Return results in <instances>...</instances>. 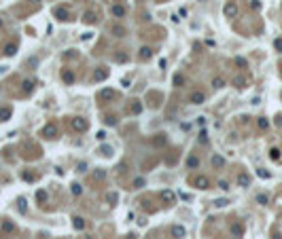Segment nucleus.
I'll list each match as a JSON object with an SVG mask.
<instances>
[{
	"label": "nucleus",
	"mask_w": 282,
	"mask_h": 239,
	"mask_svg": "<svg viewBox=\"0 0 282 239\" xmlns=\"http://www.w3.org/2000/svg\"><path fill=\"white\" fill-rule=\"evenodd\" d=\"M70 123H72V129H74V131H79V133H83V131H87V129H89V121L83 119V117H74Z\"/></svg>",
	"instance_id": "1"
},
{
	"label": "nucleus",
	"mask_w": 282,
	"mask_h": 239,
	"mask_svg": "<svg viewBox=\"0 0 282 239\" xmlns=\"http://www.w3.org/2000/svg\"><path fill=\"white\" fill-rule=\"evenodd\" d=\"M165 144H168V135H165V133H157V135L151 138V146H153V148H161Z\"/></svg>",
	"instance_id": "2"
},
{
	"label": "nucleus",
	"mask_w": 282,
	"mask_h": 239,
	"mask_svg": "<svg viewBox=\"0 0 282 239\" xmlns=\"http://www.w3.org/2000/svg\"><path fill=\"white\" fill-rule=\"evenodd\" d=\"M191 182H193V184H195V188H201V191H204V188H208V186H210V180L206 178V176H197V178H193V180H191Z\"/></svg>",
	"instance_id": "3"
},
{
	"label": "nucleus",
	"mask_w": 282,
	"mask_h": 239,
	"mask_svg": "<svg viewBox=\"0 0 282 239\" xmlns=\"http://www.w3.org/2000/svg\"><path fill=\"white\" fill-rule=\"evenodd\" d=\"M170 235L176 239H183L185 235H187V231H185V227H178V224H174V227L170 228Z\"/></svg>",
	"instance_id": "4"
},
{
	"label": "nucleus",
	"mask_w": 282,
	"mask_h": 239,
	"mask_svg": "<svg viewBox=\"0 0 282 239\" xmlns=\"http://www.w3.org/2000/svg\"><path fill=\"white\" fill-rule=\"evenodd\" d=\"M115 95H117V93H115L113 89H102V91L98 93V100H100V102H106V100H113Z\"/></svg>",
	"instance_id": "5"
},
{
	"label": "nucleus",
	"mask_w": 282,
	"mask_h": 239,
	"mask_svg": "<svg viewBox=\"0 0 282 239\" xmlns=\"http://www.w3.org/2000/svg\"><path fill=\"white\" fill-rule=\"evenodd\" d=\"M62 81H64L66 85H72L74 83V72L68 70V68H64V70H62Z\"/></svg>",
	"instance_id": "6"
},
{
	"label": "nucleus",
	"mask_w": 282,
	"mask_h": 239,
	"mask_svg": "<svg viewBox=\"0 0 282 239\" xmlns=\"http://www.w3.org/2000/svg\"><path fill=\"white\" fill-rule=\"evenodd\" d=\"M0 231H2V235H11V233H15V224H13L11 220H4Z\"/></svg>",
	"instance_id": "7"
},
{
	"label": "nucleus",
	"mask_w": 282,
	"mask_h": 239,
	"mask_svg": "<svg viewBox=\"0 0 282 239\" xmlns=\"http://www.w3.org/2000/svg\"><path fill=\"white\" fill-rule=\"evenodd\" d=\"M43 135H45V138H58V127H55L53 123L47 125V127L43 129Z\"/></svg>",
	"instance_id": "8"
},
{
	"label": "nucleus",
	"mask_w": 282,
	"mask_h": 239,
	"mask_svg": "<svg viewBox=\"0 0 282 239\" xmlns=\"http://www.w3.org/2000/svg\"><path fill=\"white\" fill-rule=\"evenodd\" d=\"M204 100H206V95H204L201 91H193V93L189 95V102H191V104H201Z\"/></svg>",
	"instance_id": "9"
},
{
	"label": "nucleus",
	"mask_w": 282,
	"mask_h": 239,
	"mask_svg": "<svg viewBox=\"0 0 282 239\" xmlns=\"http://www.w3.org/2000/svg\"><path fill=\"white\" fill-rule=\"evenodd\" d=\"M235 13H238V4H235V2H227V4H225V15L231 17Z\"/></svg>",
	"instance_id": "10"
},
{
	"label": "nucleus",
	"mask_w": 282,
	"mask_h": 239,
	"mask_svg": "<svg viewBox=\"0 0 282 239\" xmlns=\"http://www.w3.org/2000/svg\"><path fill=\"white\" fill-rule=\"evenodd\" d=\"M110 13H113V15H115V17H123V15H125V7H123V4H115V7H113V9H110Z\"/></svg>",
	"instance_id": "11"
},
{
	"label": "nucleus",
	"mask_w": 282,
	"mask_h": 239,
	"mask_svg": "<svg viewBox=\"0 0 282 239\" xmlns=\"http://www.w3.org/2000/svg\"><path fill=\"white\" fill-rule=\"evenodd\" d=\"M159 197H161V199H164L165 203H174V199H176V195H174V193H172V191H164V193H161V195H159Z\"/></svg>",
	"instance_id": "12"
},
{
	"label": "nucleus",
	"mask_w": 282,
	"mask_h": 239,
	"mask_svg": "<svg viewBox=\"0 0 282 239\" xmlns=\"http://www.w3.org/2000/svg\"><path fill=\"white\" fill-rule=\"evenodd\" d=\"M138 55H140V60H151V57H153V49L151 47H142Z\"/></svg>",
	"instance_id": "13"
},
{
	"label": "nucleus",
	"mask_w": 282,
	"mask_h": 239,
	"mask_svg": "<svg viewBox=\"0 0 282 239\" xmlns=\"http://www.w3.org/2000/svg\"><path fill=\"white\" fill-rule=\"evenodd\" d=\"M72 227L76 228V231H83V228H85V220H83L81 216H74V218H72Z\"/></svg>",
	"instance_id": "14"
},
{
	"label": "nucleus",
	"mask_w": 282,
	"mask_h": 239,
	"mask_svg": "<svg viewBox=\"0 0 282 239\" xmlns=\"http://www.w3.org/2000/svg\"><path fill=\"white\" fill-rule=\"evenodd\" d=\"M11 114H13V110L9 106L0 108V121H9V119H11Z\"/></svg>",
	"instance_id": "15"
},
{
	"label": "nucleus",
	"mask_w": 282,
	"mask_h": 239,
	"mask_svg": "<svg viewBox=\"0 0 282 239\" xmlns=\"http://www.w3.org/2000/svg\"><path fill=\"white\" fill-rule=\"evenodd\" d=\"M55 17H58L59 21H64V19H68V11L62 9V7H58V9H55Z\"/></svg>",
	"instance_id": "16"
},
{
	"label": "nucleus",
	"mask_w": 282,
	"mask_h": 239,
	"mask_svg": "<svg viewBox=\"0 0 282 239\" xmlns=\"http://www.w3.org/2000/svg\"><path fill=\"white\" fill-rule=\"evenodd\" d=\"M83 24H89V25L95 24V13H91V11L85 13V15H83Z\"/></svg>",
	"instance_id": "17"
},
{
	"label": "nucleus",
	"mask_w": 282,
	"mask_h": 239,
	"mask_svg": "<svg viewBox=\"0 0 282 239\" xmlns=\"http://www.w3.org/2000/svg\"><path fill=\"white\" fill-rule=\"evenodd\" d=\"M15 51H17V45L9 42V45L4 47V55H7V57H11V55H15Z\"/></svg>",
	"instance_id": "18"
},
{
	"label": "nucleus",
	"mask_w": 282,
	"mask_h": 239,
	"mask_svg": "<svg viewBox=\"0 0 282 239\" xmlns=\"http://www.w3.org/2000/svg\"><path fill=\"white\" fill-rule=\"evenodd\" d=\"M94 78H95V81H104V78H108V70H95L94 72Z\"/></svg>",
	"instance_id": "19"
},
{
	"label": "nucleus",
	"mask_w": 282,
	"mask_h": 239,
	"mask_svg": "<svg viewBox=\"0 0 282 239\" xmlns=\"http://www.w3.org/2000/svg\"><path fill=\"white\" fill-rule=\"evenodd\" d=\"M32 89H34V83H32V81H24V83H21V91H24V93H30Z\"/></svg>",
	"instance_id": "20"
},
{
	"label": "nucleus",
	"mask_w": 282,
	"mask_h": 239,
	"mask_svg": "<svg viewBox=\"0 0 282 239\" xmlns=\"http://www.w3.org/2000/svg\"><path fill=\"white\" fill-rule=\"evenodd\" d=\"M197 165H200V161H197V159H195V157H189V159H187V167L195 169V167H197Z\"/></svg>",
	"instance_id": "21"
},
{
	"label": "nucleus",
	"mask_w": 282,
	"mask_h": 239,
	"mask_svg": "<svg viewBox=\"0 0 282 239\" xmlns=\"http://www.w3.org/2000/svg\"><path fill=\"white\" fill-rule=\"evenodd\" d=\"M81 193H83L81 184H79V182H72V195H76V197H79V195H81Z\"/></svg>",
	"instance_id": "22"
},
{
	"label": "nucleus",
	"mask_w": 282,
	"mask_h": 239,
	"mask_svg": "<svg viewBox=\"0 0 282 239\" xmlns=\"http://www.w3.org/2000/svg\"><path fill=\"white\" fill-rule=\"evenodd\" d=\"M17 207H19V212H25L28 210V205H25V199L21 197V199H17Z\"/></svg>",
	"instance_id": "23"
},
{
	"label": "nucleus",
	"mask_w": 282,
	"mask_h": 239,
	"mask_svg": "<svg viewBox=\"0 0 282 239\" xmlns=\"http://www.w3.org/2000/svg\"><path fill=\"white\" fill-rule=\"evenodd\" d=\"M100 153H102L104 157H110V155H113V148H110V146H102V148H100Z\"/></svg>",
	"instance_id": "24"
},
{
	"label": "nucleus",
	"mask_w": 282,
	"mask_h": 239,
	"mask_svg": "<svg viewBox=\"0 0 282 239\" xmlns=\"http://www.w3.org/2000/svg\"><path fill=\"white\" fill-rule=\"evenodd\" d=\"M223 163H225V161L221 159V157H212V165H214V167H221Z\"/></svg>",
	"instance_id": "25"
},
{
	"label": "nucleus",
	"mask_w": 282,
	"mask_h": 239,
	"mask_svg": "<svg viewBox=\"0 0 282 239\" xmlns=\"http://www.w3.org/2000/svg\"><path fill=\"white\" fill-rule=\"evenodd\" d=\"M212 87L221 89V87H225V81H223V78H214V81H212Z\"/></svg>",
	"instance_id": "26"
},
{
	"label": "nucleus",
	"mask_w": 282,
	"mask_h": 239,
	"mask_svg": "<svg viewBox=\"0 0 282 239\" xmlns=\"http://www.w3.org/2000/svg\"><path fill=\"white\" fill-rule=\"evenodd\" d=\"M129 110H132V112H136V114H140V112H142V104H138V102H136V104H132V108H129Z\"/></svg>",
	"instance_id": "27"
},
{
	"label": "nucleus",
	"mask_w": 282,
	"mask_h": 239,
	"mask_svg": "<svg viewBox=\"0 0 282 239\" xmlns=\"http://www.w3.org/2000/svg\"><path fill=\"white\" fill-rule=\"evenodd\" d=\"M36 199H38L40 203H43V201H47V193H45V191H38V193H36Z\"/></svg>",
	"instance_id": "28"
},
{
	"label": "nucleus",
	"mask_w": 282,
	"mask_h": 239,
	"mask_svg": "<svg viewBox=\"0 0 282 239\" xmlns=\"http://www.w3.org/2000/svg\"><path fill=\"white\" fill-rule=\"evenodd\" d=\"M238 182H240L242 186H246V184H248V176H246V174H242V176H238Z\"/></svg>",
	"instance_id": "29"
},
{
	"label": "nucleus",
	"mask_w": 282,
	"mask_h": 239,
	"mask_svg": "<svg viewBox=\"0 0 282 239\" xmlns=\"http://www.w3.org/2000/svg\"><path fill=\"white\" fill-rule=\"evenodd\" d=\"M142 186H144V180H142V178L134 180V188H142Z\"/></svg>",
	"instance_id": "30"
},
{
	"label": "nucleus",
	"mask_w": 282,
	"mask_h": 239,
	"mask_svg": "<svg viewBox=\"0 0 282 239\" xmlns=\"http://www.w3.org/2000/svg\"><path fill=\"white\" fill-rule=\"evenodd\" d=\"M106 199H108V203H115L119 197H117V193H108V197H106Z\"/></svg>",
	"instance_id": "31"
},
{
	"label": "nucleus",
	"mask_w": 282,
	"mask_h": 239,
	"mask_svg": "<svg viewBox=\"0 0 282 239\" xmlns=\"http://www.w3.org/2000/svg\"><path fill=\"white\" fill-rule=\"evenodd\" d=\"M24 180H28V182H34L36 176H34V174H28V171H25V174H24Z\"/></svg>",
	"instance_id": "32"
},
{
	"label": "nucleus",
	"mask_w": 282,
	"mask_h": 239,
	"mask_svg": "<svg viewBox=\"0 0 282 239\" xmlns=\"http://www.w3.org/2000/svg\"><path fill=\"white\" fill-rule=\"evenodd\" d=\"M174 85H176V87H180V85H183V76H180V74H176V76H174Z\"/></svg>",
	"instance_id": "33"
},
{
	"label": "nucleus",
	"mask_w": 282,
	"mask_h": 239,
	"mask_svg": "<svg viewBox=\"0 0 282 239\" xmlns=\"http://www.w3.org/2000/svg\"><path fill=\"white\" fill-rule=\"evenodd\" d=\"M200 142H201V144H208V138H206V131H201V133H200Z\"/></svg>",
	"instance_id": "34"
},
{
	"label": "nucleus",
	"mask_w": 282,
	"mask_h": 239,
	"mask_svg": "<svg viewBox=\"0 0 282 239\" xmlns=\"http://www.w3.org/2000/svg\"><path fill=\"white\" fill-rule=\"evenodd\" d=\"M219 188H223V191H227V188H229V184H227L225 180H221V182H219Z\"/></svg>",
	"instance_id": "35"
},
{
	"label": "nucleus",
	"mask_w": 282,
	"mask_h": 239,
	"mask_svg": "<svg viewBox=\"0 0 282 239\" xmlns=\"http://www.w3.org/2000/svg\"><path fill=\"white\" fill-rule=\"evenodd\" d=\"M104 176H106L104 171H95V176H94V178H95V180H104Z\"/></svg>",
	"instance_id": "36"
},
{
	"label": "nucleus",
	"mask_w": 282,
	"mask_h": 239,
	"mask_svg": "<svg viewBox=\"0 0 282 239\" xmlns=\"http://www.w3.org/2000/svg\"><path fill=\"white\" fill-rule=\"evenodd\" d=\"M235 64H238V66H242V68H244V66H246V61L242 60V57H235Z\"/></svg>",
	"instance_id": "37"
},
{
	"label": "nucleus",
	"mask_w": 282,
	"mask_h": 239,
	"mask_svg": "<svg viewBox=\"0 0 282 239\" xmlns=\"http://www.w3.org/2000/svg\"><path fill=\"white\" fill-rule=\"evenodd\" d=\"M115 60H117V61H125V60H127V55H125V53H121V55H117Z\"/></svg>",
	"instance_id": "38"
},
{
	"label": "nucleus",
	"mask_w": 282,
	"mask_h": 239,
	"mask_svg": "<svg viewBox=\"0 0 282 239\" xmlns=\"http://www.w3.org/2000/svg\"><path fill=\"white\" fill-rule=\"evenodd\" d=\"M259 127H261V129H265V127H267V121L261 119V121H259Z\"/></svg>",
	"instance_id": "39"
},
{
	"label": "nucleus",
	"mask_w": 282,
	"mask_h": 239,
	"mask_svg": "<svg viewBox=\"0 0 282 239\" xmlns=\"http://www.w3.org/2000/svg\"><path fill=\"white\" fill-rule=\"evenodd\" d=\"M180 199H185V201H191V195H187V193H180Z\"/></svg>",
	"instance_id": "40"
},
{
	"label": "nucleus",
	"mask_w": 282,
	"mask_h": 239,
	"mask_svg": "<svg viewBox=\"0 0 282 239\" xmlns=\"http://www.w3.org/2000/svg\"><path fill=\"white\" fill-rule=\"evenodd\" d=\"M106 138V131H98V140H104Z\"/></svg>",
	"instance_id": "41"
},
{
	"label": "nucleus",
	"mask_w": 282,
	"mask_h": 239,
	"mask_svg": "<svg viewBox=\"0 0 282 239\" xmlns=\"http://www.w3.org/2000/svg\"><path fill=\"white\" fill-rule=\"evenodd\" d=\"M79 171H87V163H81V165H79Z\"/></svg>",
	"instance_id": "42"
},
{
	"label": "nucleus",
	"mask_w": 282,
	"mask_h": 239,
	"mask_svg": "<svg viewBox=\"0 0 282 239\" xmlns=\"http://www.w3.org/2000/svg\"><path fill=\"white\" fill-rule=\"evenodd\" d=\"M216 205H221V207H223V205H227V199H219V201H216Z\"/></svg>",
	"instance_id": "43"
},
{
	"label": "nucleus",
	"mask_w": 282,
	"mask_h": 239,
	"mask_svg": "<svg viewBox=\"0 0 282 239\" xmlns=\"http://www.w3.org/2000/svg\"><path fill=\"white\" fill-rule=\"evenodd\" d=\"M32 2H40V0H32Z\"/></svg>",
	"instance_id": "44"
},
{
	"label": "nucleus",
	"mask_w": 282,
	"mask_h": 239,
	"mask_svg": "<svg viewBox=\"0 0 282 239\" xmlns=\"http://www.w3.org/2000/svg\"><path fill=\"white\" fill-rule=\"evenodd\" d=\"M0 25H2V19H0Z\"/></svg>",
	"instance_id": "45"
}]
</instances>
